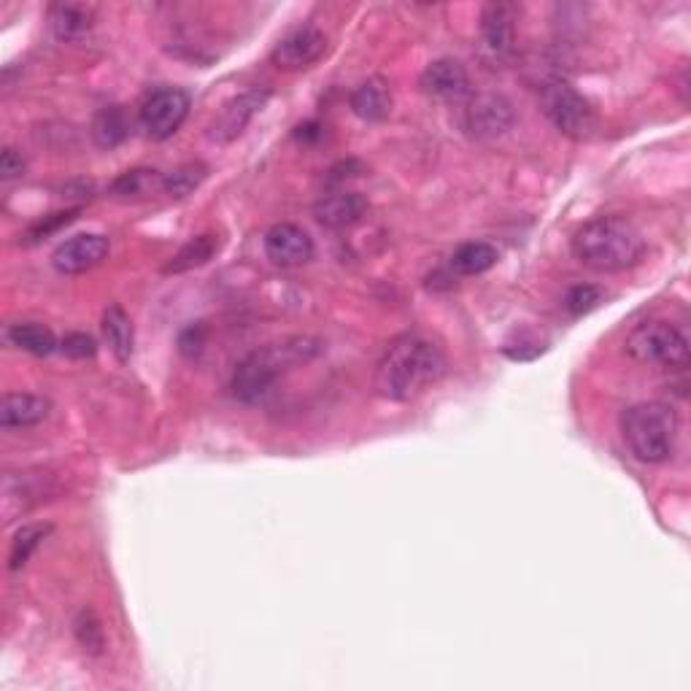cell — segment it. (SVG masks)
Masks as SVG:
<instances>
[{
    "instance_id": "cell-1",
    "label": "cell",
    "mask_w": 691,
    "mask_h": 691,
    "mask_svg": "<svg viewBox=\"0 0 691 691\" xmlns=\"http://www.w3.org/2000/svg\"><path fill=\"white\" fill-rule=\"evenodd\" d=\"M446 354L425 335H400L376 367V392L387 400L410 403L446 376Z\"/></svg>"
},
{
    "instance_id": "cell-2",
    "label": "cell",
    "mask_w": 691,
    "mask_h": 691,
    "mask_svg": "<svg viewBox=\"0 0 691 691\" xmlns=\"http://www.w3.org/2000/svg\"><path fill=\"white\" fill-rule=\"evenodd\" d=\"M572 254L578 263L600 273H621L634 267L646 254V238L621 216H597L576 230Z\"/></svg>"
},
{
    "instance_id": "cell-3",
    "label": "cell",
    "mask_w": 691,
    "mask_h": 691,
    "mask_svg": "<svg viewBox=\"0 0 691 691\" xmlns=\"http://www.w3.org/2000/svg\"><path fill=\"white\" fill-rule=\"evenodd\" d=\"M319 344L311 338H286L282 344H271L257 348V352L248 354L246 359H241V365L235 367L233 382L230 389L246 406H260L271 397L273 387L278 384V378L284 376L289 367L308 363L311 357H316Z\"/></svg>"
},
{
    "instance_id": "cell-4",
    "label": "cell",
    "mask_w": 691,
    "mask_h": 691,
    "mask_svg": "<svg viewBox=\"0 0 691 691\" xmlns=\"http://www.w3.org/2000/svg\"><path fill=\"white\" fill-rule=\"evenodd\" d=\"M681 435L675 408L668 403H638L621 414V438L638 463L662 465L672 459Z\"/></svg>"
},
{
    "instance_id": "cell-5",
    "label": "cell",
    "mask_w": 691,
    "mask_h": 691,
    "mask_svg": "<svg viewBox=\"0 0 691 691\" xmlns=\"http://www.w3.org/2000/svg\"><path fill=\"white\" fill-rule=\"evenodd\" d=\"M624 348L638 363L670 367V370H683V367H689L691 359L689 335L664 319L643 322V325L634 327L627 335Z\"/></svg>"
},
{
    "instance_id": "cell-6",
    "label": "cell",
    "mask_w": 691,
    "mask_h": 691,
    "mask_svg": "<svg viewBox=\"0 0 691 691\" xmlns=\"http://www.w3.org/2000/svg\"><path fill=\"white\" fill-rule=\"evenodd\" d=\"M540 103H543L546 116L553 128L570 139H587L595 130V111H591L589 101L568 82L546 84Z\"/></svg>"
},
{
    "instance_id": "cell-7",
    "label": "cell",
    "mask_w": 691,
    "mask_h": 691,
    "mask_svg": "<svg viewBox=\"0 0 691 691\" xmlns=\"http://www.w3.org/2000/svg\"><path fill=\"white\" fill-rule=\"evenodd\" d=\"M192 101L179 87H163L154 90L141 105V128L152 141H165L182 128L190 116Z\"/></svg>"
},
{
    "instance_id": "cell-8",
    "label": "cell",
    "mask_w": 691,
    "mask_h": 691,
    "mask_svg": "<svg viewBox=\"0 0 691 691\" xmlns=\"http://www.w3.org/2000/svg\"><path fill=\"white\" fill-rule=\"evenodd\" d=\"M516 122L514 103L500 92H478L465 105L463 124L476 141L502 139Z\"/></svg>"
},
{
    "instance_id": "cell-9",
    "label": "cell",
    "mask_w": 691,
    "mask_h": 691,
    "mask_svg": "<svg viewBox=\"0 0 691 691\" xmlns=\"http://www.w3.org/2000/svg\"><path fill=\"white\" fill-rule=\"evenodd\" d=\"M111 252V241L101 233H82L73 235V238L62 241V244L54 248L52 254V265L54 271L62 273V276H79V273L92 271L109 257Z\"/></svg>"
},
{
    "instance_id": "cell-10",
    "label": "cell",
    "mask_w": 691,
    "mask_h": 691,
    "mask_svg": "<svg viewBox=\"0 0 691 691\" xmlns=\"http://www.w3.org/2000/svg\"><path fill=\"white\" fill-rule=\"evenodd\" d=\"M267 95H271V92H267L265 87H252V90H246L244 95H238V98H233L230 103H224L220 114H216V120L211 122V128H209L211 141L230 143V141L238 139V135L246 130V124L254 120V114L263 109Z\"/></svg>"
},
{
    "instance_id": "cell-11",
    "label": "cell",
    "mask_w": 691,
    "mask_h": 691,
    "mask_svg": "<svg viewBox=\"0 0 691 691\" xmlns=\"http://www.w3.org/2000/svg\"><path fill=\"white\" fill-rule=\"evenodd\" d=\"M327 52V35L322 33L314 24H305V28L292 30L289 35H284L282 41L273 49V62L284 71H301V68L314 65L322 54Z\"/></svg>"
},
{
    "instance_id": "cell-12",
    "label": "cell",
    "mask_w": 691,
    "mask_h": 691,
    "mask_svg": "<svg viewBox=\"0 0 691 691\" xmlns=\"http://www.w3.org/2000/svg\"><path fill=\"white\" fill-rule=\"evenodd\" d=\"M265 254L278 267H301L314 257V241L297 224L278 222L265 233Z\"/></svg>"
},
{
    "instance_id": "cell-13",
    "label": "cell",
    "mask_w": 691,
    "mask_h": 691,
    "mask_svg": "<svg viewBox=\"0 0 691 691\" xmlns=\"http://www.w3.org/2000/svg\"><path fill=\"white\" fill-rule=\"evenodd\" d=\"M49 478L41 472H9L3 478V491H0V510H3V521L20 519L30 508L47 500Z\"/></svg>"
},
{
    "instance_id": "cell-14",
    "label": "cell",
    "mask_w": 691,
    "mask_h": 691,
    "mask_svg": "<svg viewBox=\"0 0 691 691\" xmlns=\"http://www.w3.org/2000/svg\"><path fill=\"white\" fill-rule=\"evenodd\" d=\"M367 214V201L359 192H333L314 205V220L327 230H348Z\"/></svg>"
},
{
    "instance_id": "cell-15",
    "label": "cell",
    "mask_w": 691,
    "mask_h": 691,
    "mask_svg": "<svg viewBox=\"0 0 691 691\" xmlns=\"http://www.w3.org/2000/svg\"><path fill=\"white\" fill-rule=\"evenodd\" d=\"M419 84L427 95L444 98V101H457V98H465L470 92V77L465 65L448 58L429 62Z\"/></svg>"
},
{
    "instance_id": "cell-16",
    "label": "cell",
    "mask_w": 691,
    "mask_h": 691,
    "mask_svg": "<svg viewBox=\"0 0 691 691\" xmlns=\"http://www.w3.org/2000/svg\"><path fill=\"white\" fill-rule=\"evenodd\" d=\"M52 410V403L30 392H9L0 403V425L6 429H24L41 425Z\"/></svg>"
},
{
    "instance_id": "cell-17",
    "label": "cell",
    "mask_w": 691,
    "mask_h": 691,
    "mask_svg": "<svg viewBox=\"0 0 691 691\" xmlns=\"http://www.w3.org/2000/svg\"><path fill=\"white\" fill-rule=\"evenodd\" d=\"M481 33L487 47L500 58H508L516 49V14L510 6L491 3L481 14Z\"/></svg>"
},
{
    "instance_id": "cell-18",
    "label": "cell",
    "mask_w": 691,
    "mask_h": 691,
    "mask_svg": "<svg viewBox=\"0 0 691 691\" xmlns=\"http://www.w3.org/2000/svg\"><path fill=\"white\" fill-rule=\"evenodd\" d=\"M348 103L363 122H384L392 111L389 87L384 79H367V82L354 87Z\"/></svg>"
},
{
    "instance_id": "cell-19",
    "label": "cell",
    "mask_w": 691,
    "mask_h": 691,
    "mask_svg": "<svg viewBox=\"0 0 691 691\" xmlns=\"http://www.w3.org/2000/svg\"><path fill=\"white\" fill-rule=\"evenodd\" d=\"M130 130H133V124H130L128 111L122 105H105L92 120L90 133L92 141L101 149H116L130 139Z\"/></svg>"
},
{
    "instance_id": "cell-20",
    "label": "cell",
    "mask_w": 691,
    "mask_h": 691,
    "mask_svg": "<svg viewBox=\"0 0 691 691\" xmlns=\"http://www.w3.org/2000/svg\"><path fill=\"white\" fill-rule=\"evenodd\" d=\"M49 28L58 41H79L92 30V14L82 6L58 3L49 9Z\"/></svg>"
},
{
    "instance_id": "cell-21",
    "label": "cell",
    "mask_w": 691,
    "mask_h": 691,
    "mask_svg": "<svg viewBox=\"0 0 691 691\" xmlns=\"http://www.w3.org/2000/svg\"><path fill=\"white\" fill-rule=\"evenodd\" d=\"M6 338H9L11 346L33 354V357H49L58 348V338H54L52 329L39 325V322H17V325L6 329Z\"/></svg>"
},
{
    "instance_id": "cell-22",
    "label": "cell",
    "mask_w": 691,
    "mask_h": 691,
    "mask_svg": "<svg viewBox=\"0 0 691 691\" xmlns=\"http://www.w3.org/2000/svg\"><path fill=\"white\" fill-rule=\"evenodd\" d=\"M103 335L105 344H109L120 363H128L133 357V322H130V316L124 314L120 305H109L103 311Z\"/></svg>"
},
{
    "instance_id": "cell-23",
    "label": "cell",
    "mask_w": 691,
    "mask_h": 691,
    "mask_svg": "<svg viewBox=\"0 0 691 691\" xmlns=\"http://www.w3.org/2000/svg\"><path fill=\"white\" fill-rule=\"evenodd\" d=\"M500 254L497 248L487 244V241H472V244H463L451 254V271L459 276H481V273L491 271L497 265Z\"/></svg>"
},
{
    "instance_id": "cell-24",
    "label": "cell",
    "mask_w": 691,
    "mask_h": 691,
    "mask_svg": "<svg viewBox=\"0 0 691 691\" xmlns=\"http://www.w3.org/2000/svg\"><path fill=\"white\" fill-rule=\"evenodd\" d=\"M216 248H220L216 235H197V238H192L190 244H184L176 254H173L171 263L165 265V273H186L192 271V267H201L214 257Z\"/></svg>"
},
{
    "instance_id": "cell-25",
    "label": "cell",
    "mask_w": 691,
    "mask_h": 691,
    "mask_svg": "<svg viewBox=\"0 0 691 691\" xmlns=\"http://www.w3.org/2000/svg\"><path fill=\"white\" fill-rule=\"evenodd\" d=\"M205 176H209V167H205L203 163L179 165L176 171L165 173L163 176V192L167 197H176V201H182V197L192 195V192H195L197 186L205 182Z\"/></svg>"
},
{
    "instance_id": "cell-26",
    "label": "cell",
    "mask_w": 691,
    "mask_h": 691,
    "mask_svg": "<svg viewBox=\"0 0 691 691\" xmlns=\"http://www.w3.org/2000/svg\"><path fill=\"white\" fill-rule=\"evenodd\" d=\"M52 532V527L49 525H24L20 532L14 535V540H11V553H9V568L11 570H22L24 565L30 562V557H33V551L39 549L41 540L47 538V535Z\"/></svg>"
},
{
    "instance_id": "cell-27",
    "label": "cell",
    "mask_w": 691,
    "mask_h": 691,
    "mask_svg": "<svg viewBox=\"0 0 691 691\" xmlns=\"http://www.w3.org/2000/svg\"><path fill=\"white\" fill-rule=\"evenodd\" d=\"M154 186H160L163 190V176H157L154 171H128L124 176L116 179L114 184H111V192H114L116 197H139L143 195V192L154 190Z\"/></svg>"
},
{
    "instance_id": "cell-28",
    "label": "cell",
    "mask_w": 691,
    "mask_h": 691,
    "mask_svg": "<svg viewBox=\"0 0 691 691\" xmlns=\"http://www.w3.org/2000/svg\"><path fill=\"white\" fill-rule=\"evenodd\" d=\"M602 303V289L591 284H578L570 286L568 295H565V308L570 316H583L589 311H595Z\"/></svg>"
},
{
    "instance_id": "cell-29",
    "label": "cell",
    "mask_w": 691,
    "mask_h": 691,
    "mask_svg": "<svg viewBox=\"0 0 691 691\" xmlns=\"http://www.w3.org/2000/svg\"><path fill=\"white\" fill-rule=\"evenodd\" d=\"M77 634H79V640H82L84 649H90L95 653L103 649V630L90 610H82V616L77 619Z\"/></svg>"
},
{
    "instance_id": "cell-30",
    "label": "cell",
    "mask_w": 691,
    "mask_h": 691,
    "mask_svg": "<svg viewBox=\"0 0 691 691\" xmlns=\"http://www.w3.org/2000/svg\"><path fill=\"white\" fill-rule=\"evenodd\" d=\"M60 352L65 354V357L87 359V357H95L98 344H95V341H92V335H87V333H71V335H65V338H62Z\"/></svg>"
},
{
    "instance_id": "cell-31",
    "label": "cell",
    "mask_w": 691,
    "mask_h": 691,
    "mask_svg": "<svg viewBox=\"0 0 691 691\" xmlns=\"http://www.w3.org/2000/svg\"><path fill=\"white\" fill-rule=\"evenodd\" d=\"M73 216H77V211H60V214L43 216V222H39L33 230H30V241L47 238V235H52L54 230H60L62 224H71Z\"/></svg>"
},
{
    "instance_id": "cell-32",
    "label": "cell",
    "mask_w": 691,
    "mask_h": 691,
    "mask_svg": "<svg viewBox=\"0 0 691 691\" xmlns=\"http://www.w3.org/2000/svg\"><path fill=\"white\" fill-rule=\"evenodd\" d=\"M24 157L17 149H3V154H0V179L3 182H14V179H22L24 176Z\"/></svg>"
},
{
    "instance_id": "cell-33",
    "label": "cell",
    "mask_w": 691,
    "mask_h": 691,
    "mask_svg": "<svg viewBox=\"0 0 691 691\" xmlns=\"http://www.w3.org/2000/svg\"><path fill=\"white\" fill-rule=\"evenodd\" d=\"M179 346H182V352L186 354V357H195V354H201V348H203V327L195 325V327L184 329L182 338H179Z\"/></svg>"
}]
</instances>
